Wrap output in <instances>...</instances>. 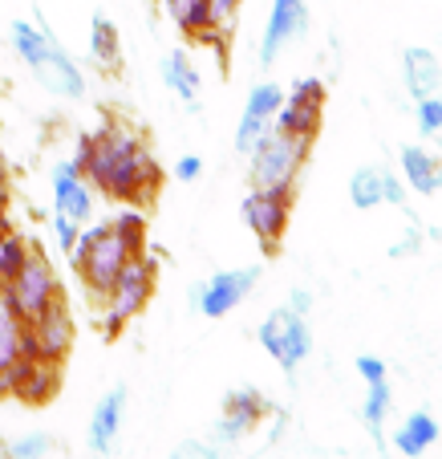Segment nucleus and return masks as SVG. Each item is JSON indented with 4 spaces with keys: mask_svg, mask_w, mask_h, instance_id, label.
Segmentation results:
<instances>
[{
    "mask_svg": "<svg viewBox=\"0 0 442 459\" xmlns=\"http://www.w3.org/2000/svg\"><path fill=\"white\" fill-rule=\"evenodd\" d=\"M70 163L78 167V175H86L94 191L122 204H147L163 183V171L147 151V143L134 130L114 126V122L94 134H81Z\"/></svg>",
    "mask_w": 442,
    "mask_h": 459,
    "instance_id": "1",
    "label": "nucleus"
},
{
    "mask_svg": "<svg viewBox=\"0 0 442 459\" xmlns=\"http://www.w3.org/2000/svg\"><path fill=\"white\" fill-rule=\"evenodd\" d=\"M131 256H134L131 244L114 232L110 220H102V224H81L78 248L70 252L73 269H78L81 285L89 289V297H94V301H106L110 285L118 281V273L126 269V260H131Z\"/></svg>",
    "mask_w": 442,
    "mask_h": 459,
    "instance_id": "2",
    "label": "nucleus"
},
{
    "mask_svg": "<svg viewBox=\"0 0 442 459\" xmlns=\"http://www.w3.org/2000/svg\"><path fill=\"white\" fill-rule=\"evenodd\" d=\"M309 147L312 143L285 134V130L272 126L256 147L248 151V179L251 187H288L296 191L304 163H309Z\"/></svg>",
    "mask_w": 442,
    "mask_h": 459,
    "instance_id": "3",
    "label": "nucleus"
},
{
    "mask_svg": "<svg viewBox=\"0 0 442 459\" xmlns=\"http://www.w3.org/2000/svg\"><path fill=\"white\" fill-rule=\"evenodd\" d=\"M155 273L158 264L150 256H142V252H134L131 260H126V269L118 273V281L110 285V293H106V317H102V333L106 338H118L122 330H126V321H134L142 309H147L150 293H155Z\"/></svg>",
    "mask_w": 442,
    "mask_h": 459,
    "instance_id": "4",
    "label": "nucleus"
},
{
    "mask_svg": "<svg viewBox=\"0 0 442 459\" xmlns=\"http://www.w3.org/2000/svg\"><path fill=\"white\" fill-rule=\"evenodd\" d=\"M256 338H260L264 354H272V362L280 366V370L293 378L296 366L304 362V358L312 354V330H309V317H301V313L293 309H272L268 317L260 321V330H256Z\"/></svg>",
    "mask_w": 442,
    "mask_h": 459,
    "instance_id": "5",
    "label": "nucleus"
},
{
    "mask_svg": "<svg viewBox=\"0 0 442 459\" xmlns=\"http://www.w3.org/2000/svg\"><path fill=\"white\" fill-rule=\"evenodd\" d=\"M9 301L17 305V313L25 321H33L37 313H45L53 301H61V285H57V269H53V260L45 252H29V260L21 264V273L4 285Z\"/></svg>",
    "mask_w": 442,
    "mask_h": 459,
    "instance_id": "6",
    "label": "nucleus"
},
{
    "mask_svg": "<svg viewBox=\"0 0 442 459\" xmlns=\"http://www.w3.org/2000/svg\"><path fill=\"white\" fill-rule=\"evenodd\" d=\"M321 118H325V82L321 78H296L293 90L285 94L276 110V122L272 126L285 130V134H296V139L312 143L321 134Z\"/></svg>",
    "mask_w": 442,
    "mask_h": 459,
    "instance_id": "7",
    "label": "nucleus"
},
{
    "mask_svg": "<svg viewBox=\"0 0 442 459\" xmlns=\"http://www.w3.org/2000/svg\"><path fill=\"white\" fill-rule=\"evenodd\" d=\"M260 281V264H243V269L211 273L203 285L191 289V309L203 317H227L240 301H248L251 289Z\"/></svg>",
    "mask_w": 442,
    "mask_h": 459,
    "instance_id": "8",
    "label": "nucleus"
},
{
    "mask_svg": "<svg viewBox=\"0 0 442 459\" xmlns=\"http://www.w3.org/2000/svg\"><path fill=\"white\" fill-rule=\"evenodd\" d=\"M243 220H248L251 236L264 244V248H276L288 232V220H293V191L288 187H251L243 195Z\"/></svg>",
    "mask_w": 442,
    "mask_h": 459,
    "instance_id": "9",
    "label": "nucleus"
},
{
    "mask_svg": "<svg viewBox=\"0 0 442 459\" xmlns=\"http://www.w3.org/2000/svg\"><path fill=\"white\" fill-rule=\"evenodd\" d=\"M73 346V317L65 309V301H53L45 313H37L29 321L25 333V358L33 362H61Z\"/></svg>",
    "mask_w": 442,
    "mask_h": 459,
    "instance_id": "10",
    "label": "nucleus"
},
{
    "mask_svg": "<svg viewBox=\"0 0 442 459\" xmlns=\"http://www.w3.org/2000/svg\"><path fill=\"white\" fill-rule=\"evenodd\" d=\"M304 33H309V0H272V13L264 21V37H260L264 70H272V61L293 41H301Z\"/></svg>",
    "mask_w": 442,
    "mask_h": 459,
    "instance_id": "11",
    "label": "nucleus"
},
{
    "mask_svg": "<svg viewBox=\"0 0 442 459\" xmlns=\"http://www.w3.org/2000/svg\"><path fill=\"white\" fill-rule=\"evenodd\" d=\"M268 399H264L256 386H240V390H227L224 394V415H219L216 431H211V443L216 447H227V443H240L251 427L260 423L268 415Z\"/></svg>",
    "mask_w": 442,
    "mask_h": 459,
    "instance_id": "12",
    "label": "nucleus"
},
{
    "mask_svg": "<svg viewBox=\"0 0 442 459\" xmlns=\"http://www.w3.org/2000/svg\"><path fill=\"white\" fill-rule=\"evenodd\" d=\"M280 102H285V90H280L276 82L251 86L248 102H243V110H240V126H235V151H240V155H248V151L272 130Z\"/></svg>",
    "mask_w": 442,
    "mask_h": 459,
    "instance_id": "13",
    "label": "nucleus"
},
{
    "mask_svg": "<svg viewBox=\"0 0 442 459\" xmlns=\"http://www.w3.org/2000/svg\"><path fill=\"white\" fill-rule=\"evenodd\" d=\"M33 78L41 82L53 98H65V102H81V98H86V74H81V65L70 53L61 49V41H53L49 49H45V57L33 65Z\"/></svg>",
    "mask_w": 442,
    "mask_h": 459,
    "instance_id": "14",
    "label": "nucleus"
},
{
    "mask_svg": "<svg viewBox=\"0 0 442 459\" xmlns=\"http://www.w3.org/2000/svg\"><path fill=\"white\" fill-rule=\"evenodd\" d=\"M53 183V212L70 216L73 224H89L94 220V187L86 183V175H78L73 163H57L49 171Z\"/></svg>",
    "mask_w": 442,
    "mask_h": 459,
    "instance_id": "15",
    "label": "nucleus"
},
{
    "mask_svg": "<svg viewBox=\"0 0 442 459\" xmlns=\"http://www.w3.org/2000/svg\"><path fill=\"white\" fill-rule=\"evenodd\" d=\"M122 415H126V386H110L98 399L94 415H89V427H86V443L94 455H110L114 443H118V431H122Z\"/></svg>",
    "mask_w": 442,
    "mask_h": 459,
    "instance_id": "16",
    "label": "nucleus"
},
{
    "mask_svg": "<svg viewBox=\"0 0 442 459\" xmlns=\"http://www.w3.org/2000/svg\"><path fill=\"white\" fill-rule=\"evenodd\" d=\"M402 82H406L410 98H430L442 90V61L434 49H422V45H414V49L402 53Z\"/></svg>",
    "mask_w": 442,
    "mask_h": 459,
    "instance_id": "17",
    "label": "nucleus"
},
{
    "mask_svg": "<svg viewBox=\"0 0 442 459\" xmlns=\"http://www.w3.org/2000/svg\"><path fill=\"white\" fill-rule=\"evenodd\" d=\"M25 333H29V321L17 313V305L9 301V293L0 285V374L13 370L17 362H25Z\"/></svg>",
    "mask_w": 442,
    "mask_h": 459,
    "instance_id": "18",
    "label": "nucleus"
},
{
    "mask_svg": "<svg viewBox=\"0 0 442 459\" xmlns=\"http://www.w3.org/2000/svg\"><path fill=\"white\" fill-rule=\"evenodd\" d=\"M158 74H163V86L195 110V102H200V90H203V78H200V70H195V61L187 57L183 49H174V53H166V57H163Z\"/></svg>",
    "mask_w": 442,
    "mask_h": 459,
    "instance_id": "19",
    "label": "nucleus"
},
{
    "mask_svg": "<svg viewBox=\"0 0 442 459\" xmlns=\"http://www.w3.org/2000/svg\"><path fill=\"white\" fill-rule=\"evenodd\" d=\"M402 179L418 195H434V191H442V159L430 155L426 147H402Z\"/></svg>",
    "mask_w": 442,
    "mask_h": 459,
    "instance_id": "20",
    "label": "nucleus"
},
{
    "mask_svg": "<svg viewBox=\"0 0 442 459\" xmlns=\"http://www.w3.org/2000/svg\"><path fill=\"white\" fill-rule=\"evenodd\" d=\"M434 439H438V423H434V415H426V411H414V415L402 419V427L394 431V447L402 451V455L418 459L426 447H434Z\"/></svg>",
    "mask_w": 442,
    "mask_h": 459,
    "instance_id": "21",
    "label": "nucleus"
},
{
    "mask_svg": "<svg viewBox=\"0 0 442 459\" xmlns=\"http://www.w3.org/2000/svg\"><path fill=\"white\" fill-rule=\"evenodd\" d=\"M89 57L98 65H106V70L122 65V37H118V25L106 13H94V21H89Z\"/></svg>",
    "mask_w": 442,
    "mask_h": 459,
    "instance_id": "22",
    "label": "nucleus"
},
{
    "mask_svg": "<svg viewBox=\"0 0 442 459\" xmlns=\"http://www.w3.org/2000/svg\"><path fill=\"white\" fill-rule=\"evenodd\" d=\"M349 200L357 212L386 204V167H357L353 179H349Z\"/></svg>",
    "mask_w": 442,
    "mask_h": 459,
    "instance_id": "23",
    "label": "nucleus"
},
{
    "mask_svg": "<svg viewBox=\"0 0 442 459\" xmlns=\"http://www.w3.org/2000/svg\"><path fill=\"white\" fill-rule=\"evenodd\" d=\"M53 390H57V362H33L29 358V370L17 386V399L25 403H49Z\"/></svg>",
    "mask_w": 442,
    "mask_h": 459,
    "instance_id": "24",
    "label": "nucleus"
},
{
    "mask_svg": "<svg viewBox=\"0 0 442 459\" xmlns=\"http://www.w3.org/2000/svg\"><path fill=\"white\" fill-rule=\"evenodd\" d=\"M240 4L243 0H208V33H200V41H219L224 45L232 37L235 21H240Z\"/></svg>",
    "mask_w": 442,
    "mask_h": 459,
    "instance_id": "25",
    "label": "nucleus"
},
{
    "mask_svg": "<svg viewBox=\"0 0 442 459\" xmlns=\"http://www.w3.org/2000/svg\"><path fill=\"white\" fill-rule=\"evenodd\" d=\"M29 252H33V244H29L21 232H13V228L0 232V285H9V281L17 277L21 264L29 260Z\"/></svg>",
    "mask_w": 442,
    "mask_h": 459,
    "instance_id": "26",
    "label": "nucleus"
},
{
    "mask_svg": "<svg viewBox=\"0 0 442 459\" xmlns=\"http://www.w3.org/2000/svg\"><path fill=\"white\" fill-rule=\"evenodd\" d=\"M163 4H166V17L187 37L208 33V0H163Z\"/></svg>",
    "mask_w": 442,
    "mask_h": 459,
    "instance_id": "27",
    "label": "nucleus"
},
{
    "mask_svg": "<svg viewBox=\"0 0 442 459\" xmlns=\"http://www.w3.org/2000/svg\"><path fill=\"white\" fill-rule=\"evenodd\" d=\"M370 386V394H365V427H370V435L373 439H382V423H386V415H390V403H394V394H390V382H365Z\"/></svg>",
    "mask_w": 442,
    "mask_h": 459,
    "instance_id": "28",
    "label": "nucleus"
},
{
    "mask_svg": "<svg viewBox=\"0 0 442 459\" xmlns=\"http://www.w3.org/2000/svg\"><path fill=\"white\" fill-rule=\"evenodd\" d=\"M9 447V459H45L53 447H57V439L45 431H29V435H17V439L4 443Z\"/></svg>",
    "mask_w": 442,
    "mask_h": 459,
    "instance_id": "29",
    "label": "nucleus"
},
{
    "mask_svg": "<svg viewBox=\"0 0 442 459\" xmlns=\"http://www.w3.org/2000/svg\"><path fill=\"white\" fill-rule=\"evenodd\" d=\"M110 224H114V232H118L122 240L131 244V252H142V244H147V216H142L139 208L118 212V216H114Z\"/></svg>",
    "mask_w": 442,
    "mask_h": 459,
    "instance_id": "30",
    "label": "nucleus"
},
{
    "mask_svg": "<svg viewBox=\"0 0 442 459\" xmlns=\"http://www.w3.org/2000/svg\"><path fill=\"white\" fill-rule=\"evenodd\" d=\"M414 122H418V134H438V130H442V94L418 98Z\"/></svg>",
    "mask_w": 442,
    "mask_h": 459,
    "instance_id": "31",
    "label": "nucleus"
},
{
    "mask_svg": "<svg viewBox=\"0 0 442 459\" xmlns=\"http://www.w3.org/2000/svg\"><path fill=\"white\" fill-rule=\"evenodd\" d=\"M78 236H81V224H73L70 216H57V212H53V244H57L65 256L78 248Z\"/></svg>",
    "mask_w": 442,
    "mask_h": 459,
    "instance_id": "32",
    "label": "nucleus"
},
{
    "mask_svg": "<svg viewBox=\"0 0 442 459\" xmlns=\"http://www.w3.org/2000/svg\"><path fill=\"white\" fill-rule=\"evenodd\" d=\"M216 455H219L216 443H200V439L183 443V447H174V451H171V459H216Z\"/></svg>",
    "mask_w": 442,
    "mask_h": 459,
    "instance_id": "33",
    "label": "nucleus"
},
{
    "mask_svg": "<svg viewBox=\"0 0 442 459\" xmlns=\"http://www.w3.org/2000/svg\"><path fill=\"white\" fill-rule=\"evenodd\" d=\"M200 171H203V159L200 155H183L179 163H174V179H179V183H195V179H200Z\"/></svg>",
    "mask_w": 442,
    "mask_h": 459,
    "instance_id": "34",
    "label": "nucleus"
},
{
    "mask_svg": "<svg viewBox=\"0 0 442 459\" xmlns=\"http://www.w3.org/2000/svg\"><path fill=\"white\" fill-rule=\"evenodd\" d=\"M357 374H361L365 382H382L386 378V362L382 358H373V354H361L357 358Z\"/></svg>",
    "mask_w": 442,
    "mask_h": 459,
    "instance_id": "35",
    "label": "nucleus"
},
{
    "mask_svg": "<svg viewBox=\"0 0 442 459\" xmlns=\"http://www.w3.org/2000/svg\"><path fill=\"white\" fill-rule=\"evenodd\" d=\"M285 309H293V313H301V317H309L312 293H309V289H293V293H288V305H285Z\"/></svg>",
    "mask_w": 442,
    "mask_h": 459,
    "instance_id": "36",
    "label": "nucleus"
},
{
    "mask_svg": "<svg viewBox=\"0 0 442 459\" xmlns=\"http://www.w3.org/2000/svg\"><path fill=\"white\" fill-rule=\"evenodd\" d=\"M402 200H406V191H402V179L398 175L386 171V204H394V208H402Z\"/></svg>",
    "mask_w": 442,
    "mask_h": 459,
    "instance_id": "37",
    "label": "nucleus"
},
{
    "mask_svg": "<svg viewBox=\"0 0 442 459\" xmlns=\"http://www.w3.org/2000/svg\"><path fill=\"white\" fill-rule=\"evenodd\" d=\"M9 200H13V175L9 167L0 163V208H9Z\"/></svg>",
    "mask_w": 442,
    "mask_h": 459,
    "instance_id": "38",
    "label": "nucleus"
},
{
    "mask_svg": "<svg viewBox=\"0 0 442 459\" xmlns=\"http://www.w3.org/2000/svg\"><path fill=\"white\" fill-rule=\"evenodd\" d=\"M0 459H9V447H4V443H0Z\"/></svg>",
    "mask_w": 442,
    "mask_h": 459,
    "instance_id": "39",
    "label": "nucleus"
},
{
    "mask_svg": "<svg viewBox=\"0 0 442 459\" xmlns=\"http://www.w3.org/2000/svg\"><path fill=\"white\" fill-rule=\"evenodd\" d=\"M438 94H442V90H438Z\"/></svg>",
    "mask_w": 442,
    "mask_h": 459,
    "instance_id": "40",
    "label": "nucleus"
}]
</instances>
